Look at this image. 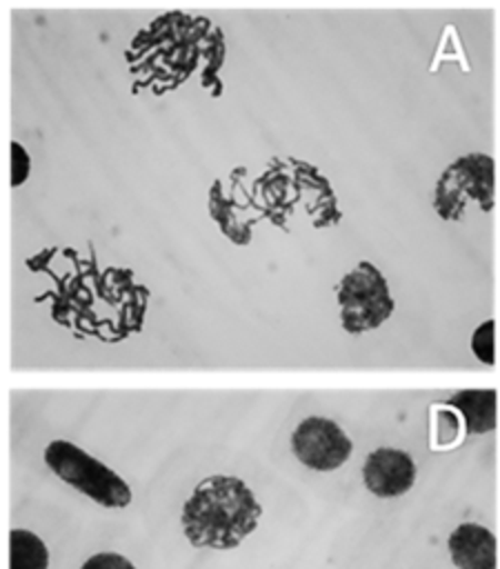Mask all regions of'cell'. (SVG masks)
Here are the masks:
<instances>
[{"label":"cell","instance_id":"obj_1","mask_svg":"<svg viewBox=\"0 0 500 569\" xmlns=\"http://www.w3.org/2000/svg\"><path fill=\"white\" fill-rule=\"evenodd\" d=\"M262 507L244 480L216 473L196 485L182 505V533L193 547L236 549L256 527Z\"/></svg>","mask_w":500,"mask_h":569},{"label":"cell","instance_id":"obj_2","mask_svg":"<svg viewBox=\"0 0 500 569\" xmlns=\"http://www.w3.org/2000/svg\"><path fill=\"white\" fill-rule=\"evenodd\" d=\"M44 462L60 480L102 507L122 509L133 498L131 487L111 467L69 440H51L44 449Z\"/></svg>","mask_w":500,"mask_h":569},{"label":"cell","instance_id":"obj_3","mask_svg":"<svg viewBox=\"0 0 500 569\" xmlns=\"http://www.w3.org/2000/svg\"><path fill=\"white\" fill-rule=\"evenodd\" d=\"M336 300L340 307V322L347 333L373 331L384 325L396 309L387 278L369 260H360L342 276L336 289Z\"/></svg>","mask_w":500,"mask_h":569},{"label":"cell","instance_id":"obj_4","mask_svg":"<svg viewBox=\"0 0 500 569\" xmlns=\"http://www.w3.org/2000/svg\"><path fill=\"white\" fill-rule=\"evenodd\" d=\"M496 167L489 153H467L456 158L438 178L433 189V209L442 220H460L469 200L482 211L493 209Z\"/></svg>","mask_w":500,"mask_h":569},{"label":"cell","instance_id":"obj_5","mask_svg":"<svg viewBox=\"0 0 500 569\" xmlns=\"http://www.w3.org/2000/svg\"><path fill=\"white\" fill-rule=\"evenodd\" d=\"M289 445L293 456L313 471H333L342 467L353 451V442L342 427L324 416L300 420Z\"/></svg>","mask_w":500,"mask_h":569},{"label":"cell","instance_id":"obj_6","mask_svg":"<svg viewBox=\"0 0 500 569\" xmlns=\"http://www.w3.org/2000/svg\"><path fill=\"white\" fill-rule=\"evenodd\" d=\"M362 482L378 498L402 496L416 482V462L402 449L378 447L364 458Z\"/></svg>","mask_w":500,"mask_h":569},{"label":"cell","instance_id":"obj_7","mask_svg":"<svg viewBox=\"0 0 500 569\" xmlns=\"http://www.w3.org/2000/svg\"><path fill=\"white\" fill-rule=\"evenodd\" d=\"M449 556L458 569H498L496 536L476 522L458 525L447 540Z\"/></svg>","mask_w":500,"mask_h":569},{"label":"cell","instance_id":"obj_8","mask_svg":"<svg viewBox=\"0 0 500 569\" xmlns=\"http://www.w3.org/2000/svg\"><path fill=\"white\" fill-rule=\"evenodd\" d=\"M444 405L462 418V427L469 436H482L496 429L498 393L493 389H462Z\"/></svg>","mask_w":500,"mask_h":569},{"label":"cell","instance_id":"obj_9","mask_svg":"<svg viewBox=\"0 0 500 569\" xmlns=\"http://www.w3.org/2000/svg\"><path fill=\"white\" fill-rule=\"evenodd\" d=\"M209 213L231 242L249 244L251 220H244L236 213V202L222 193V184L218 180L211 184V191H209Z\"/></svg>","mask_w":500,"mask_h":569},{"label":"cell","instance_id":"obj_10","mask_svg":"<svg viewBox=\"0 0 500 569\" xmlns=\"http://www.w3.org/2000/svg\"><path fill=\"white\" fill-rule=\"evenodd\" d=\"M49 549L29 529H11L9 533V569H47Z\"/></svg>","mask_w":500,"mask_h":569},{"label":"cell","instance_id":"obj_11","mask_svg":"<svg viewBox=\"0 0 500 569\" xmlns=\"http://www.w3.org/2000/svg\"><path fill=\"white\" fill-rule=\"evenodd\" d=\"M493 331H496V322H493V320H484V322L478 325L476 331L471 333V351H473V356H476L480 362H484V365H493V362H496Z\"/></svg>","mask_w":500,"mask_h":569},{"label":"cell","instance_id":"obj_12","mask_svg":"<svg viewBox=\"0 0 500 569\" xmlns=\"http://www.w3.org/2000/svg\"><path fill=\"white\" fill-rule=\"evenodd\" d=\"M31 171V158L27 153V149L20 142H11V187H20L22 182H27Z\"/></svg>","mask_w":500,"mask_h":569},{"label":"cell","instance_id":"obj_13","mask_svg":"<svg viewBox=\"0 0 500 569\" xmlns=\"http://www.w3.org/2000/svg\"><path fill=\"white\" fill-rule=\"evenodd\" d=\"M80 569H136V567L124 556L104 551V553H96V556L87 558Z\"/></svg>","mask_w":500,"mask_h":569}]
</instances>
